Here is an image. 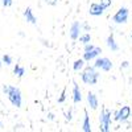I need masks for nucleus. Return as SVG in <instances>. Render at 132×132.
<instances>
[{
  "instance_id": "nucleus-30",
  "label": "nucleus",
  "mask_w": 132,
  "mask_h": 132,
  "mask_svg": "<svg viewBox=\"0 0 132 132\" xmlns=\"http://www.w3.org/2000/svg\"><path fill=\"white\" fill-rule=\"evenodd\" d=\"M129 116H131V118H132V115H129Z\"/></svg>"
},
{
  "instance_id": "nucleus-7",
  "label": "nucleus",
  "mask_w": 132,
  "mask_h": 132,
  "mask_svg": "<svg viewBox=\"0 0 132 132\" xmlns=\"http://www.w3.org/2000/svg\"><path fill=\"white\" fill-rule=\"evenodd\" d=\"M104 7L101 4V3H93L90 5V9H89V12L91 16H102L104 13Z\"/></svg>"
},
{
  "instance_id": "nucleus-13",
  "label": "nucleus",
  "mask_w": 132,
  "mask_h": 132,
  "mask_svg": "<svg viewBox=\"0 0 132 132\" xmlns=\"http://www.w3.org/2000/svg\"><path fill=\"white\" fill-rule=\"evenodd\" d=\"M107 46L111 49L112 52H118V50H119V46H118V44L115 42L114 35H110V36L107 37Z\"/></svg>"
},
{
  "instance_id": "nucleus-3",
  "label": "nucleus",
  "mask_w": 132,
  "mask_h": 132,
  "mask_svg": "<svg viewBox=\"0 0 132 132\" xmlns=\"http://www.w3.org/2000/svg\"><path fill=\"white\" fill-rule=\"evenodd\" d=\"M101 131L107 132L110 131V126H111V111L106 108H102L101 112Z\"/></svg>"
},
{
  "instance_id": "nucleus-24",
  "label": "nucleus",
  "mask_w": 132,
  "mask_h": 132,
  "mask_svg": "<svg viewBox=\"0 0 132 132\" xmlns=\"http://www.w3.org/2000/svg\"><path fill=\"white\" fill-rule=\"evenodd\" d=\"M128 66H129V63H128L127 61H124V62L122 63V68H128Z\"/></svg>"
},
{
  "instance_id": "nucleus-2",
  "label": "nucleus",
  "mask_w": 132,
  "mask_h": 132,
  "mask_svg": "<svg viewBox=\"0 0 132 132\" xmlns=\"http://www.w3.org/2000/svg\"><path fill=\"white\" fill-rule=\"evenodd\" d=\"M82 81L86 83V85H95L99 79V73L95 70V68H91V66H89V68H86L82 73Z\"/></svg>"
},
{
  "instance_id": "nucleus-20",
  "label": "nucleus",
  "mask_w": 132,
  "mask_h": 132,
  "mask_svg": "<svg viewBox=\"0 0 132 132\" xmlns=\"http://www.w3.org/2000/svg\"><path fill=\"white\" fill-rule=\"evenodd\" d=\"M12 3H13V0H2V4L4 7H11V5H12Z\"/></svg>"
},
{
  "instance_id": "nucleus-15",
  "label": "nucleus",
  "mask_w": 132,
  "mask_h": 132,
  "mask_svg": "<svg viewBox=\"0 0 132 132\" xmlns=\"http://www.w3.org/2000/svg\"><path fill=\"white\" fill-rule=\"evenodd\" d=\"M13 74L17 75L19 78H23L24 74H25V69L23 68V66H20V65H16L13 68Z\"/></svg>"
},
{
  "instance_id": "nucleus-6",
  "label": "nucleus",
  "mask_w": 132,
  "mask_h": 132,
  "mask_svg": "<svg viewBox=\"0 0 132 132\" xmlns=\"http://www.w3.org/2000/svg\"><path fill=\"white\" fill-rule=\"evenodd\" d=\"M129 115H131V108L128 106H124V107L120 108L119 111L115 112L114 119L115 120H120V122H126V120L129 118Z\"/></svg>"
},
{
  "instance_id": "nucleus-28",
  "label": "nucleus",
  "mask_w": 132,
  "mask_h": 132,
  "mask_svg": "<svg viewBox=\"0 0 132 132\" xmlns=\"http://www.w3.org/2000/svg\"><path fill=\"white\" fill-rule=\"evenodd\" d=\"M2 127H3V124H2V123H0V128H2Z\"/></svg>"
},
{
  "instance_id": "nucleus-8",
  "label": "nucleus",
  "mask_w": 132,
  "mask_h": 132,
  "mask_svg": "<svg viewBox=\"0 0 132 132\" xmlns=\"http://www.w3.org/2000/svg\"><path fill=\"white\" fill-rule=\"evenodd\" d=\"M101 53H102L101 48H94V49H91V50H87V52H85V54H83V60L89 62V61L96 58Z\"/></svg>"
},
{
  "instance_id": "nucleus-25",
  "label": "nucleus",
  "mask_w": 132,
  "mask_h": 132,
  "mask_svg": "<svg viewBox=\"0 0 132 132\" xmlns=\"http://www.w3.org/2000/svg\"><path fill=\"white\" fill-rule=\"evenodd\" d=\"M66 119H68V120H71V112H70V111H69L68 116H66Z\"/></svg>"
},
{
  "instance_id": "nucleus-23",
  "label": "nucleus",
  "mask_w": 132,
  "mask_h": 132,
  "mask_svg": "<svg viewBox=\"0 0 132 132\" xmlns=\"http://www.w3.org/2000/svg\"><path fill=\"white\" fill-rule=\"evenodd\" d=\"M85 45H86V46H85V52H87V50H91V49H94V48H95V46L93 45V44H89V42L85 44Z\"/></svg>"
},
{
  "instance_id": "nucleus-16",
  "label": "nucleus",
  "mask_w": 132,
  "mask_h": 132,
  "mask_svg": "<svg viewBox=\"0 0 132 132\" xmlns=\"http://www.w3.org/2000/svg\"><path fill=\"white\" fill-rule=\"evenodd\" d=\"M83 66H85V60H77L73 65V69L75 71H79V70L83 69Z\"/></svg>"
},
{
  "instance_id": "nucleus-11",
  "label": "nucleus",
  "mask_w": 132,
  "mask_h": 132,
  "mask_svg": "<svg viewBox=\"0 0 132 132\" xmlns=\"http://www.w3.org/2000/svg\"><path fill=\"white\" fill-rule=\"evenodd\" d=\"M73 101L74 103H79L82 101V94L79 90V86L74 82V89H73Z\"/></svg>"
},
{
  "instance_id": "nucleus-17",
  "label": "nucleus",
  "mask_w": 132,
  "mask_h": 132,
  "mask_svg": "<svg viewBox=\"0 0 132 132\" xmlns=\"http://www.w3.org/2000/svg\"><path fill=\"white\" fill-rule=\"evenodd\" d=\"M79 41H81L82 44H87V42L91 41V36L89 35V33H85V35L79 36Z\"/></svg>"
},
{
  "instance_id": "nucleus-4",
  "label": "nucleus",
  "mask_w": 132,
  "mask_h": 132,
  "mask_svg": "<svg viewBox=\"0 0 132 132\" xmlns=\"http://www.w3.org/2000/svg\"><path fill=\"white\" fill-rule=\"evenodd\" d=\"M114 23L116 24H123V23H127L128 20V9L126 7H122L118 12L114 15Z\"/></svg>"
},
{
  "instance_id": "nucleus-14",
  "label": "nucleus",
  "mask_w": 132,
  "mask_h": 132,
  "mask_svg": "<svg viewBox=\"0 0 132 132\" xmlns=\"http://www.w3.org/2000/svg\"><path fill=\"white\" fill-rule=\"evenodd\" d=\"M83 131L85 132H91V126H90V118L87 111H85V119H83Z\"/></svg>"
},
{
  "instance_id": "nucleus-29",
  "label": "nucleus",
  "mask_w": 132,
  "mask_h": 132,
  "mask_svg": "<svg viewBox=\"0 0 132 132\" xmlns=\"http://www.w3.org/2000/svg\"><path fill=\"white\" fill-rule=\"evenodd\" d=\"M0 68H2V61H0Z\"/></svg>"
},
{
  "instance_id": "nucleus-1",
  "label": "nucleus",
  "mask_w": 132,
  "mask_h": 132,
  "mask_svg": "<svg viewBox=\"0 0 132 132\" xmlns=\"http://www.w3.org/2000/svg\"><path fill=\"white\" fill-rule=\"evenodd\" d=\"M3 91H4L5 95H8L9 102L12 103L15 107H17V108L21 107L23 98H21V91H20V89H17V87H13V86L4 85V86H3Z\"/></svg>"
},
{
  "instance_id": "nucleus-26",
  "label": "nucleus",
  "mask_w": 132,
  "mask_h": 132,
  "mask_svg": "<svg viewBox=\"0 0 132 132\" xmlns=\"http://www.w3.org/2000/svg\"><path fill=\"white\" fill-rule=\"evenodd\" d=\"M42 44H44V45H45V46H50L49 44H48V41H45V40H42Z\"/></svg>"
},
{
  "instance_id": "nucleus-22",
  "label": "nucleus",
  "mask_w": 132,
  "mask_h": 132,
  "mask_svg": "<svg viewBox=\"0 0 132 132\" xmlns=\"http://www.w3.org/2000/svg\"><path fill=\"white\" fill-rule=\"evenodd\" d=\"M65 95H66V90H63V91H62V94H61V96L58 98V102H60V103L65 102V98H66Z\"/></svg>"
},
{
  "instance_id": "nucleus-12",
  "label": "nucleus",
  "mask_w": 132,
  "mask_h": 132,
  "mask_svg": "<svg viewBox=\"0 0 132 132\" xmlns=\"http://www.w3.org/2000/svg\"><path fill=\"white\" fill-rule=\"evenodd\" d=\"M87 102H89V104H90V107L93 108V110H96L98 108V98H96V95L95 94H93V93H90L89 95H87Z\"/></svg>"
},
{
  "instance_id": "nucleus-31",
  "label": "nucleus",
  "mask_w": 132,
  "mask_h": 132,
  "mask_svg": "<svg viewBox=\"0 0 132 132\" xmlns=\"http://www.w3.org/2000/svg\"><path fill=\"white\" fill-rule=\"evenodd\" d=\"M131 37H132V35H131Z\"/></svg>"
},
{
  "instance_id": "nucleus-19",
  "label": "nucleus",
  "mask_w": 132,
  "mask_h": 132,
  "mask_svg": "<svg viewBox=\"0 0 132 132\" xmlns=\"http://www.w3.org/2000/svg\"><path fill=\"white\" fill-rule=\"evenodd\" d=\"M101 4L104 7V8H108L111 5V0H101Z\"/></svg>"
},
{
  "instance_id": "nucleus-27",
  "label": "nucleus",
  "mask_w": 132,
  "mask_h": 132,
  "mask_svg": "<svg viewBox=\"0 0 132 132\" xmlns=\"http://www.w3.org/2000/svg\"><path fill=\"white\" fill-rule=\"evenodd\" d=\"M48 116H49V119H50V120H53V119H54V116H53V114H49Z\"/></svg>"
},
{
  "instance_id": "nucleus-9",
  "label": "nucleus",
  "mask_w": 132,
  "mask_h": 132,
  "mask_svg": "<svg viewBox=\"0 0 132 132\" xmlns=\"http://www.w3.org/2000/svg\"><path fill=\"white\" fill-rule=\"evenodd\" d=\"M81 28L82 25L79 24V21H74L71 24V28H70V37L73 40H77L79 37V32H81Z\"/></svg>"
},
{
  "instance_id": "nucleus-5",
  "label": "nucleus",
  "mask_w": 132,
  "mask_h": 132,
  "mask_svg": "<svg viewBox=\"0 0 132 132\" xmlns=\"http://www.w3.org/2000/svg\"><path fill=\"white\" fill-rule=\"evenodd\" d=\"M94 68L95 69H102L104 71H110L112 69V62L110 61L108 58L103 57V58H96L95 63H94Z\"/></svg>"
},
{
  "instance_id": "nucleus-21",
  "label": "nucleus",
  "mask_w": 132,
  "mask_h": 132,
  "mask_svg": "<svg viewBox=\"0 0 132 132\" xmlns=\"http://www.w3.org/2000/svg\"><path fill=\"white\" fill-rule=\"evenodd\" d=\"M45 3L49 5H57L60 3V0H45Z\"/></svg>"
},
{
  "instance_id": "nucleus-18",
  "label": "nucleus",
  "mask_w": 132,
  "mask_h": 132,
  "mask_svg": "<svg viewBox=\"0 0 132 132\" xmlns=\"http://www.w3.org/2000/svg\"><path fill=\"white\" fill-rule=\"evenodd\" d=\"M3 62L5 65H11V63H12V57H11V56H5V54H4V56H3Z\"/></svg>"
},
{
  "instance_id": "nucleus-10",
  "label": "nucleus",
  "mask_w": 132,
  "mask_h": 132,
  "mask_svg": "<svg viewBox=\"0 0 132 132\" xmlns=\"http://www.w3.org/2000/svg\"><path fill=\"white\" fill-rule=\"evenodd\" d=\"M24 17L27 19V21L28 23H30V24H33V25H36L37 24V19H36V16L33 15V11H32V8H27L25 11H24Z\"/></svg>"
}]
</instances>
